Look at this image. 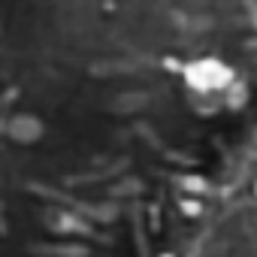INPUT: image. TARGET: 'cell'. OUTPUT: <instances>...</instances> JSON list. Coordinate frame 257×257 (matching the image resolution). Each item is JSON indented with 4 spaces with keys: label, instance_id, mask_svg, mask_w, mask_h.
Masks as SVG:
<instances>
[{
    "label": "cell",
    "instance_id": "cell-1",
    "mask_svg": "<svg viewBox=\"0 0 257 257\" xmlns=\"http://www.w3.org/2000/svg\"><path fill=\"white\" fill-rule=\"evenodd\" d=\"M233 79L230 67H224L221 61L215 58H206V61H197L194 67H188V82L200 91H215V88H224L227 82Z\"/></svg>",
    "mask_w": 257,
    "mask_h": 257
},
{
    "label": "cell",
    "instance_id": "cell-3",
    "mask_svg": "<svg viewBox=\"0 0 257 257\" xmlns=\"http://www.w3.org/2000/svg\"><path fill=\"white\" fill-rule=\"evenodd\" d=\"M161 257H173V254H161Z\"/></svg>",
    "mask_w": 257,
    "mask_h": 257
},
{
    "label": "cell",
    "instance_id": "cell-2",
    "mask_svg": "<svg viewBox=\"0 0 257 257\" xmlns=\"http://www.w3.org/2000/svg\"><path fill=\"white\" fill-rule=\"evenodd\" d=\"M182 209H185V212H197L200 206H197V203H182Z\"/></svg>",
    "mask_w": 257,
    "mask_h": 257
},
{
    "label": "cell",
    "instance_id": "cell-4",
    "mask_svg": "<svg viewBox=\"0 0 257 257\" xmlns=\"http://www.w3.org/2000/svg\"><path fill=\"white\" fill-rule=\"evenodd\" d=\"M254 194H257V185H254Z\"/></svg>",
    "mask_w": 257,
    "mask_h": 257
}]
</instances>
